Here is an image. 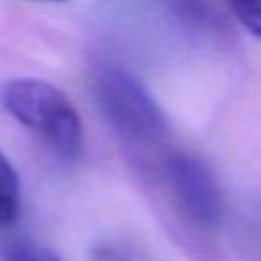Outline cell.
Listing matches in <instances>:
<instances>
[{
	"label": "cell",
	"mask_w": 261,
	"mask_h": 261,
	"mask_svg": "<svg viewBox=\"0 0 261 261\" xmlns=\"http://www.w3.org/2000/svg\"><path fill=\"white\" fill-rule=\"evenodd\" d=\"M20 212V181L12 163L0 151V228L10 226Z\"/></svg>",
	"instance_id": "277c9868"
},
{
	"label": "cell",
	"mask_w": 261,
	"mask_h": 261,
	"mask_svg": "<svg viewBox=\"0 0 261 261\" xmlns=\"http://www.w3.org/2000/svg\"><path fill=\"white\" fill-rule=\"evenodd\" d=\"M163 167L181 210L200 226H216L224 216V198L210 167L188 153H171Z\"/></svg>",
	"instance_id": "3957f363"
},
{
	"label": "cell",
	"mask_w": 261,
	"mask_h": 261,
	"mask_svg": "<svg viewBox=\"0 0 261 261\" xmlns=\"http://www.w3.org/2000/svg\"><path fill=\"white\" fill-rule=\"evenodd\" d=\"M237 20L261 39V0H226Z\"/></svg>",
	"instance_id": "8992f818"
},
{
	"label": "cell",
	"mask_w": 261,
	"mask_h": 261,
	"mask_svg": "<svg viewBox=\"0 0 261 261\" xmlns=\"http://www.w3.org/2000/svg\"><path fill=\"white\" fill-rule=\"evenodd\" d=\"M6 261H61V257L37 243H14L6 251Z\"/></svg>",
	"instance_id": "52a82bcc"
},
{
	"label": "cell",
	"mask_w": 261,
	"mask_h": 261,
	"mask_svg": "<svg viewBox=\"0 0 261 261\" xmlns=\"http://www.w3.org/2000/svg\"><path fill=\"white\" fill-rule=\"evenodd\" d=\"M47 2H63V0H47Z\"/></svg>",
	"instance_id": "ba28073f"
},
{
	"label": "cell",
	"mask_w": 261,
	"mask_h": 261,
	"mask_svg": "<svg viewBox=\"0 0 261 261\" xmlns=\"http://www.w3.org/2000/svg\"><path fill=\"white\" fill-rule=\"evenodd\" d=\"M4 108L35 133L57 157L71 161L84 145V128L69 98L45 80L18 77L2 88Z\"/></svg>",
	"instance_id": "6da1fadb"
},
{
	"label": "cell",
	"mask_w": 261,
	"mask_h": 261,
	"mask_svg": "<svg viewBox=\"0 0 261 261\" xmlns=\"http://www.w3.org/2000/svg\"><path fill=\"white\" fill-rule=\"evenodd\" d=\"M96 104L112 126L128 143H153L167 130L163 110L147 88L124 67L104 63L92 77Z\"/></svg>",
	"instance_id": "7a4b0ae2"
},
{
	"label": "cell",
	"mask_w": 261,
	"mask_h": 261,
	"mask_svg": "<svg viewBox=\"0 0 261 261\" xmlns=\"http://www.w3.org/2000/svg\"><path fill=\"white\" fill-rule=\"evenodd\" d=\"M175 14L190 27H210L214 22L212 0H171Z\"/></svg>",
	"instance_id": "5b68a950"
}]
</instances>
